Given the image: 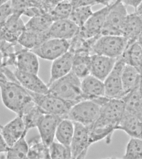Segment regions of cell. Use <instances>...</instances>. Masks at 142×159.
I'll return each mask as SVG.
<instances>
[{
  "mask_svg": "<svg viewBox=\"0 0 142 159\" xmlns=\"http://www.w3.org/2000/svg\"><path fill=\"white\" fill-rule=\"evenodd\" d=\"M122 98L125 102V110L142 120V93L140 87L133 89Z\"/></svg>",
  "mask_w": 142,
  "mask_h": 159,
  "instance_id": "cell-28",
  "label": "cell"
},
{
  "mask_svg": "<svg viewBox=\"0 0 142 159\" xmlns=\"http://www.w3.org/2000/svg\"><path fill=\"white\" fill-rule=\"evenodd\" d=\"M1 25L3 24L13 14V11L11 2V0L1 4Z\"/></svg>",
  "mask_w": 142,
  "mask_h": 159,
  "instance_id": "cell-40",
  "label": "cell"
},
{
  "mask_svg": "<svg viewBox=\"0 0 142 159\" xmlns=\"http://www.w3.org/2000/svg\"><path fill=\"white\" fill-rule=\"evenodd\" d=\"M74 55L72 71L81 79L90 75L91 54L89 52H83Z\"/></svg>",
  "mask_w": 142,
  "mask_h": 159,
  "instance_id": "cell-25",
  "label": "cell"
},
{
  "mask_svg": "<svg viewBox=\"0 0 142 159\" xmlns=\"http://www.w3.org/2000/svg\"><path fill=\"white\" fill-rule=\"evenodd\" d=\"M80 27L70 19L55 21L48 33L50 38L70 41L79 33Z\"/></svg>",
  "mask_w": 142,
  "mask_h": 159,
  "instance_id": "cell-17",
  "label": "cell"
},
{
  "mask_svg": "<svg viewBox=\"0 0 142 159\" xmlns=\"http://www.w3.org/2000/svg\"><path fill=\"white\" fill-rule=\"evenodd\" d=\"M48 32H39L26 29L19 37L18 42L23 48L33 49L50 39Z\"/></svg>",
  "mask_w": 142,
  "mask_h": 159,
  "instance_id": "cell-27",
  "label": "cell"
},
{
  "mask_svg": "<svg viewBox=\"0 0 142 159\" xmlns=\"http://www.w3.org/2000/svg\"><path fill=\"white\" fill-rule=\"evenodd\" d=\"M74 130V122L69 119H63L57 128L55 138L58 142L70 146Z\"/></svg>",
  "mask_w": 142,
  "mask_h": 159,
  "instance_id": "cell-30",
  "label": "cell"
},
{
  "mask_svg": "<svg viewBox=\"0 0 142 159\" xmlns=\"http://www.w3.org/2000/svg\"><path fill=\"white\" fill-rule=\"evenodd\" d=\"M49 148L51 158L72 159L70 146L54 141Z\"/></svg>",
  "mask_w": 142,
  "mask_h": 159,
  "instance_id": "cell-37",
  "label": "cell"
},
{
  "mask_svg": "<svg viewBox=\"0 0 142 159\" xmlns=\"http://www.w3.org/2000/svg\"><path fill=\"white\" fill-rule=\"evenodd\" d=\"M117 126L115 124L100 116L98 119L89 128V142L91 145L104 139L107 144L110 143L112 136Z\"/></svg>",
  "mask_w": 142,
  "mask_h": 159,
  "instance_id": "cell-13",
  "label": "cell"
},
{
  "mask_svg": "<svg viewBox=\"0 0 142 159\" xmlns=\"http://www.w3.org/2000/svg\"><path fill=\"white\" fill-rule=\"evenodd\" d=\"M20 84L29 91L38 94H48L49 88L38 75L21 71L17 69L14 71Z\"/></svg>",
  "mask_w": 142,
  "mask_h": 159,
  "instance_id": "cell-19",
  "label": "cell"
},
{
  "mask_svg": "<svg viewBox=\"0 0 142 159\" xmlns=\"http://www.w3.org/2000/svg\"><path fill=\"white\" fill-rule=\"evenodd\" d=\"M22 15L13 13L1 25V40L12 43H18L21 35L26 30Z\"/></svg>",
  "mask_w": 142,
  "mask_h": 159,
  "instance_id": "cell-12",
  "label": "cell"
},
{
  "mask_svg": "<svg viewBox=\"0 0 142 159\" xmlns=\"http://www.w3.org/2000/svg\"><path fill=\"white\" fill-rule=\"evenodd\" d=\"M114 2L93 12L84 25L80 28V35L86 39L99 37L101 35L107 15Z\"/></svg>",
  "mask_w": 142,
  "mask_h": 159,
  "instance_id": "cell-8",
  "label": "cell"
},
{
  "mask_svg": "<svg viewBox=\"0 0 142 159\" xmlns=\"http://www.w3.org/2000/svg\"><path fill=\"white\" fill-rule=\"evenodd\" d=\"M63 118L59 116L45 114L38 121L37 128L41 139L48 147L54 142L56 132Z\"/></svg>",
  "mask_w": 142,
  "mask_h": 159,
  "instance_id": "cell-15",
  "label": "cell"
},
{
  "mask_svg": "<svg viewBox=\"0 0 142 159\" xmlns=\"http://www.w3.org/2000/svg\"><path fill=\"white\" fill-rule=\"evenodd\" d=\"M128 39L123 36L101 35L92 46L91 53L118 59L128 46Z\"/></svg>",
  "mask_w": 142,
  "mask_h": 159,
  "instance_id": "cell-3",
  "label": "cell"
},
{
  "mask_svg": "<svg viewBox=\"0 0 142 159\" xmlns=\"http://www.w3.org/2000/svg\"><path fill=\"white\" fill-rule=\"evenodd\" d=\"M81 87L85 100L105 96L104 82L91 75L82 79Z\"/></svg>",
  "mask_w": 142,
  "mask_h": 159,
  "instance_id": "cell-21",
  "label": "cell"
},
{
  "mask_svg": "<svg viewBox=\"0 0 142 159\" xmlns=\"http://www.w3.org/2000/svg\"><path fill=\"white\" fill-rule=\"evenodd\" d=\"M137 41L142 47V32L140 34L139 37H138Z\"/></svg>",
  "mask_w": 142,
  "mask_h": 159,
  "instance_id": "cell-45",
  "label": "cell"
},
{
  "mask_svg": "<svg viewBox=\"0 0 142 159\" xmlns=\"http://www.w3.org/2000/svg\"><path fill=\"white\" fill-rule=\"evenodd\" d=\"M10 146L6 142L4 139L1 136V145H0V152L7 154L10 148Z\"/></svg>",
  "mask_w": 142,
  "mask_h": 159,
  "instance_id": "cell-43",
  "label": "cell"
},
{
  "mask_svg": "<svg viewBox=\"0 0 142 159\" xmlns=\"http://www.w3.org/2000/svg\"><path fill=\"white\" fill-rule=\"evenodd\" d=\"M125 6L133 7L135 10L142 2V0H121Z\"/></svg>",
  "mask_w": 142,
  "mask_h": 159,
  "instance_id": "cell-42",
  "label": "cell"
},
{
  "mask_svg": "<svg viewBox=\"0 0 142 159\" xmlns=\"http://www.w3.org/2000/svg\"><path fill=\"white\" fill-rule=\"evenodd\" d=\"M126 63L121 57L117 59L111 72L104 81L105 97L122 98L124 97L122 76Z\"/></svg>",
  "mask_w": 142,
  "mask_h": 159,
  "instance_id": "cell-9",
  "label": "cell"
},
{
  "mask_svg": "<svg viewBox=\"0 0 142 159\" xmlns=\"http://www.w3.org/2000/svg\"><path fill=\"white\" fill-rule=\"evenodd\" d=\"M70 47L69 41L50 38L31 50L42 59L53 61L68 52Z\"/></svg>",
  "mask_w": 142,
  "mask_h": 159,
  "instance_id": "cell-7",
  "label": "cell"
},
{
  "mask_svg": "<svg viewBox=\"0 0 142 159\" xmlns=\"http://www.w3.org/2000/svg\"><path fill=\"white\" fill-rule=\"evenodd\" d=\"M24 121L20 116L17 115L14 119L4 125H1V136L3 137L10 147L13 145L25 134H27Z\"/></svg>",
  "mask_w": 142,
  "mask_h": 159,
  "instance_id": "cell-16",
  "label": "cell"
},
{
  "mask_svg": "<svg viewBox=\"0 0 142 159\" xmlns=\"http://www.w3.org/2000/svg\"><path fill=\"white\" fill-rule=\"evenodd\" d=\"M65 1H71V0H65Z\"/></svg>",
  "mask_w": 142,
  "mask_h": 159,
  "instance_id": "cell-47",
  "label": "cell"
},
{
  "mask_svg": "<svg viewBox=\"0 0 142 159\" xmlns=\"http://www.w3.org/2000/svg\"><path fill=\"white\" fill-rule=\"evenodd\" d=\"M99 104L100 116L118 126L125 109L123 98H109L105 96L101 99Z\"/></svg>",
  "mask_w": 142,
  "mask_h": 159,
  "instance_id": "cell-11",
  "label": "cell"
},
{
  "mask_svg": "<svg viewBox=\"0 0 142 159\" xmlns=\"http://www.w3.org/2000/svg\"><path fill=\"white\" fill-rule=\"evenodd\" d=\"M75 130L70 145L72 159H84L91 145L89 128L74 122Z\"/></svg>",
  "mask_w": 142,
  "mask_h": 159,
  "instance_id": "cell-10",
  "label": "cell"
},
{
  "mask_svg": "<svg viewBox=\"0 0 142 159\" xmlns=\"http://www.w3.org/2000/svg\"><path fill=\"white\" fill-rule=\"evenodd\" d=\"M135 12L142 18V2L136 9Z\"/></svg>",
  "mask_w": 142,
  "mask_h": 159,
  "instance_id": "cell-44",
  "label": "cell"
},
{
  "mask_svg": "<svg viewBox=\"0 0 142 159\" xmlns=\"http://www.w3.org/2000/svg\"><path fill=\"white\" fill-rule=\"evenodd\" d=\"M74 55V53L69 51L52 61L48 85L72 71Z\"/></svg>",
  "mask_w": 142,
  "mask_h": 159,
  "instance_id": "cell-18",
  "label": "cell"
},
{
  "mask_svg": "<svg viewBox=\"0 0 142 159\" xmlns=\"http://www.w3.org/2000/svg\"><path fill=\"white\" fill-rule=\"evenodd\" d=\"M122 79L125 96L133 89L140 87L142 75L135 67L126 64L122 73Z\"/></svg>",
  "mask_w": 142,
  "mask_h": 159,
  "instance_id": "cell-24",
  "label": "cell"
},
{
  "mask_svg": "<svg viewBox=\"0 0 142 159\" xmlns=\"http://www.w3.org/2000/svg\"><path fill=\"white\" fill-rule=\"evenodd\" d=\"M128 14L126 6L121 1H115L106 18L101 35L122 36V31Z\"/></svg>",
  "mask_w": 142,
  "mask_h": 159,
  "instance_id": "cell-6",
  "label": "cell"
},
{
  "mask_svg": "<svg viewBox=\"0 0 142 159\" xmlns=\"http://www.w3.org/2000/svg\"><path fill=\"white\" fill-rule=\"evenodd\" d=\"M100 106L93 100H84L75 104L65 119L90 128L100 115Z\"/></svg>",
  "mask_w": 142,
  "mask_h": 159,
  "instance_id": "cell-4",
  "label": "cell"
},
{
  "mask_svg": "<svg viewBox=\"0 0 142 159\" xmlns=\"http://www.w3.org/2000/svg\"><path fill=\"white\" fill-rule=\"evenodd\" d=\"M16 69L21 71L38 75L40 63L38 56L31 50L18 44L16 47Z\"/></svg>",
  "mask_w": 142,
  "mask_h": 159,
  "instance_id": "cell-14",
  "label": "cell"
},
{
  "mask_svg": "<svg viewBox=\"0 0 142 159\" xmlns=\"http://www.w3.org/2000/svg\"><path fill=\"white\" fill-rule=\"evenodd\" d=\"M81 83L80 78L71 71L48 85V93L67 101L77 104L85 100Z\"/></svg>",
  "mask_w": 142,
  "mask_h": 159,
  "instance_id": "cell-2",
  "label": "cell"
},
{
  "mask_svg": "<svg viewBox=\"0 0 142 159\" xmlns=\"http://www.w3.org/2000/svg\"><path fill=\"white\" fill-rule=\"evenodd\" d=\"M53 22L50 14H43L31 18L26 24V29L39 32H48Z\"/></svg>",
  "mask_w": 142,
  "mask_h": 159,
  "instance_id": "cell-31",
  "label": "cell"
},
{
  "mask_svg": "<svg viewBox=\"0 0 142 159\" xmlns=\"http://www.w3.org/2000/svg\"><path fill=\"white\" fill-rule=\"evenodd\" d=\"M13 13L23 15L28 9L35 6H39L38 0H11Z\"/></svg>",
  "mask_w": 142,
  "mask_h": 159,
  "instance_id": "cell-38",
  "label": "cell"
},
{
  "mask_svg": "<svg viewBox=\"0 0 142 159\" xmlns=\"http://www.w3.org/2000/svg\"><path fill=\"white\" fill-rule=\"evenodd\" d=\"M117 60L101 55H91V75L104 82L114 68Z\"/></svg>",
  "mask_w": 142,
  "mask_h": 159,
  "instance_id": "cell-20",
  "label": "cell"
},
{
  "mask_svg": "<svg viewBox=\"0 0 142 159\" xmlns=\"http://www.w3.org/2000/svg\"><path fill=\"white\" fill-rule=\"evenodd\" d=\"M123 158L142 159V139L130 138L126 147Z\"/></svg>",
  "mask_w": 142,
  "mask_h": 159,
  "instance_id": "cell-35",
  "label": "cell"
},
{
  "mask_svg": "<svg viewBox=\"0 0 142 159\" xmlns=\"http://www.w3.org/2000/svg\"><path fill=\"white\" fill-rule=\"evenodd\" d=\"M27 135V134H25L13 146L10 148L7 153V158H27L29 146L26 139Z\"/></svg>",
  "mask_w": 142,
  "mask_h": 159,
  "instance_id": "cell-33",
  "label": "cell"
},
{
  "mask_svg": "<svg viewBox=\"0 0 142 159\" xmlns=\"http://www.w3.org/2000/svg\"><path fill=\"white\" fill-rule=\"evenodd\" d=\"M0 87L3 104L17 115L22 116L26 109L34 102L27 89L19 83L8 81L2 73Z\"/></svg>",
  "mask_w": 142,
  "mask_h": 159,
  "instance_id": "cell-1",
  "label": "cell"
},
{
  "mask_svg": "<svg viewBox=\"0 0 142 159\" xmlns=\"http://www.w3.org/2000/svg\"><path fill=\"white\" fill-rule=\"evenodd\" d=\"M28 144L29 150L27 158H51L49 147L44 143L39 135L30 139Z\"/></svg>",
  "mask_w": 142,
  "mask_h": 159,
  "instance_id": "cell-29",
  "label": "cell"
},
{
  "mask_svg": "<svg viewBox=\"0 0 142 159\" xmlns=\"http://www.w3.org/2000/svg\"><path fill=\"white\" fill-rule=\"evenodd\" d=\"M121 57L126 64L135 67L142 75V47L137 41L128 43Z\"/></svg>",
  "mask_w": 142,
  "mask_h": 159,
  "instance_id": "cell-26",
  "label": "cell"
},
{
  "mask_svg": "<svg viewBox=\"0 0 142 159\" xmlns=\"http://www.w3.org/2000/svg\"><path fill=\"white\" fill-rule=\"evenodd\" d=\"M28 91L35 102L46 114L59 116L63 119L66 117L72 107L76 104L49 93L38 94Z\"/></svg>",
  "mask_w": 142,
  "mask_h": 159,
  "instance_id": "cell-5",
  "label": "cell"
},
{
  "mask_svg": "<svg viewBox=\"0 0 142 159\" xmlns=\"http://www.w3.org/2000/svg\"><path fill=\"white\" fill-rule=\"evenodd\" d=\"M92 6H79L74 7L70 19L80 28L83 27L93 13Z\"/></svg>",
  "mask_w": 142,
  "mask_h": 159,
  "instance_id": "cell-34",
  "label": "cell"
},
{
  "mask_svg": "<svg viewBox=\"0 0 142 159\" xmlns=\"http://www.w3.org/2000/svg\"><path fill=\"white\" fill-rule=\"evenodd\" d=\"M142 32V18L135 12L128 14L122 31V36L128 39V43L137 40Z\"/></svg>",
  "mask_w": 142,
  "mask_h": 159,
  "instance_id": "cell-23",
  "label": "cell"
},
{
  "mask_svg": "<svg viewBox=\"0 0 142 159\" xmlns=\"http://www.w3.org/2000/svg\"><path fill=\"white\" fill-rule=\"evenodd\" d=\"M118 130L125 132L130 138L142 139V120L137 116L125 110L117 126Z\"/></svg>",
  "mask_w": 142,
  "mask_h": 159,
  "instance_id": "cell-22",
  "label": "cell"
},
{
  "mask_svg": "<svg viewBox=\"0 0 142 159\" xmlns=\"http://www.w3.org/2000/svg\"><path fill=\"white\" fill-rule=\"evenodd\" d=\"M70 1L63 0L61 1L50 14L53 20L69 19L73 10Z\"/></svg>",
  "mask_w": 142,
  "mask_h": 159,
  "instance_id": "cell-36",
  "label": "cell"
},
{
  "mask_svg": "<svg viewBox=\"0 0 142 159\" xmlns=\"http://www.w3.org/2000/svg\"><path fill=\"white\" fill-rule=\"evenodd\" d=\"M46 113L33 102L26 109L22 116L26 130L28 131L30 129L37 127L40 119Z\"/></svg>",
  "mask_w": 142,
  "mask_h": 159,
  "instance_id": "cell-32",
  "label": "cell"
},
{
  "mask_svg": "<svg viewBox=\"0 0 142 159\" xmlns=\"http://www.w3.org/2000/svg\"><path fill=\"white\" fill-rule=\"evenodd\" d=\"M140 89L142 93V81L141 83V85L140 87Z\"/></svg>",
  "mask_w": 142,
  "mask_h": 159,
  "instance_id": "cell-46",
  "label": "cell"
},
{
  "mask_svg": "<svg viewBox=\"0 0 142 159\" xmlns=\"http://www.w3.org/2000/svg\"><path fill=\"white\" fill-rule=\"evenodd\" d=\"M41 8L45 13L50 14L57 5L63 0H38Z\"/></svg>",
  "mask_w": 142,
  "mask_h": 159,
  "instance_id": "cell-41",
  "label": "cell"
},
{
  "mask_svg": "<svg viewBox=\"0 0 142 159\" xmlns=\"http://www.w3.org/2000/svg\"><path fill=\"white\" fill-rule=\"evenodd\" d=\"M116 0H71L73 8L79 6H93L101 4L104 6H108Z\"/></svg>",
  "mask_w": 142,
  "mask_h": 159,
  "instance_id": "cell-39",
  "label": "cell"
}]
</instances>
